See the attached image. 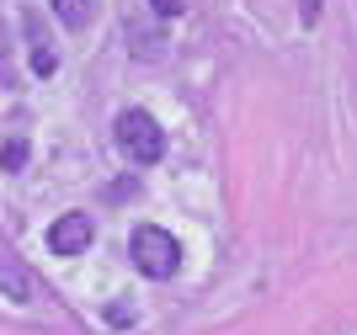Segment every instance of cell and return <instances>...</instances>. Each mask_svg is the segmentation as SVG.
Segmentation results:
<instances>
[{
	"instance_id": "6da1fadb",
	"label": "cell",
	"mask_w": 357,
	"mask_h": 335,
	"mask_svg": "<svg viewBox=\"0 0 357 335\" xmlns=\"http://www.w3.org/2000/svg\"><path fill=\"white\" fill-rule=\"evenodd\" d=\"M128 256H134V266L144 272V277H155V282L176 277V266H181V245H176V234L160 229V224H139L134 240H128Z\"/></svg>"
},
{
	"instance_id": "7a4b0ae2",
	"label": "cell",
	"mask_w": 357,
	"mask_h": 335,
	"mask_svg": "<svg viewBox=\"0 0 357 335\" xmlns=\"http://www.w3.org/2000/svg\"><path fill=\"white\" fill-rule=\"evenodd\" d=\"M112 133H118V149H123L134 165H155V160L165 155V133H160V123H155L149 112H139V107L118 112Z\"/></svg>"
},
{
	"instance_id": "3957f363",
	"label": "cell",
	"mask_w": 357,
	"mask_h": 335,
	"mask_svg": "<svg viewBox=\"0 0 357 335\" xmlns=\"http://www.w3.org/2000/svg\"><path fill=\"white\" fill-rule=\"evenodd\" d=\"M91 240H96L91 213H64V219L48 224V250L54 256H80V250H91Z\"/></svg>"
},
{
	"instance_id": "277c9868",
	"label": "cell",
	"mask_w": 357,
	"mask_h": 335,
	"mask_svg": "<svg viewBox=\"0 0 357 335\" xmlns=\"http://www.w3.org/2000/svg\"><path fill=\"white\" fill-rule=\"evenodd\" d=\"M0 288H6V298H16V304L32 298V272L16 261V256H6V250H0Z\"/></svg>"
},
{
	"instance_id": "5b68a950",
	"label": "cell",
	"mask_w": 357,
	"mask_h": 335,
	"mask_svg": "<svg viewBox=\"0 0 357 335\" xmlns=\"http://www.w3.org/2000/svg\"><path fill=\"white\" fill-rule=\"evenodd\" d=\"M48 6H54V16H59L64 27H75V32L96 16V0H48Z\"/></svg>"
},
{
	"instance_id": "8992f818",
	"label": "cell",
	"mask_w": 357,
	"mask_h": 335,
	"mask_svg": "<svg viewBox=\"0 0 357 335\" xmlns=\"http://www.w3.org/2000/svg\"><path fill=\"white\" fill-rule=\"evenodd\" d=\"M22 160H27V139H11V144H6V171H16Z\"/></svg>"
},
{
	"instance_id": "52a82bcc",
	"label": "cell",
	"mask_w": 357,
	"mask_h": 335,
	"mask_svg": "<svg viewBox=\"0 0 357 335\" xmlns=\"http://www.w3.org/2000/svg\"><path fill=\"white\" fill-rule=\"evenodd\" d=\"M298 11H304V27H314V22H320V0H304Z\"/></svg>"
},
{
	"instance_id": "ba28073f",
	"label": "cell",
	"mask_w": 357,
	"mask_h": 335,
	"mask_svg": "<svg viewBox=\"0 0 357 335\" xmlns=\"http://www.w3.org/2000/svg\"><path fill=\"white\" fill-rule=\"evenodd\" d=\"M149 6H155V16H176L181 11V0H149Z\"/></svg>"
}]
</instances>
